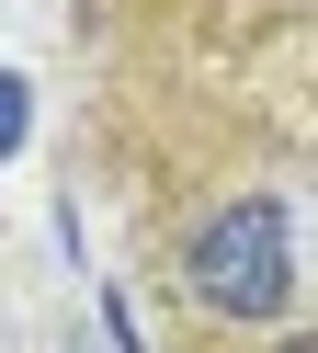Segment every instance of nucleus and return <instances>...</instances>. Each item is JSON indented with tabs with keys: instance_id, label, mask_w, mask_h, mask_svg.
Instances as JSON below:
<instances>
[{
	"instance_id": "f257e3e1",
	"label": "nucleus",
	"mask_w": 318,
	"mask_h": 353,
	"mask_svg": "<svg viewBox=\"0 0 318 353\" xmlns=\"http://www.w3.org/2000/svg\"><path fill=\"white\" fill-rule=\"evenodd\" d=\"M182 285L216 319H284V296H295V216H284V194L216 205L193 228V251H182Z\"/></svg>"
},
{
	"instance_id": "7ed1b4c3",
	"label": "nucleus",
	"mask_w": 318,
	"mask_h": 353,
	"mask_svg": "<svg viewBox=\"0 0 318 353\" xmlns=\"http://www.w3.org/2000/svg\"><path fill=\"white\" fill-rule=\"evenodd\" d=\"M273 353H318V330H295V342H273Z\"/></svg>"
},
{
	"instance_id": "f03ea898",
	"label": "nucleus",
	"mask_w": 318,
	"mask_h": 353,
	"mask_svg": "<svg viewBox=\"0 0 318 353\" xmlns=\"http://www.w3.org/2000/svg\"><path fill=\"white\" fill-rule=\"evenodd\" d=\"M23 125H34V92H23V80L0 69V148H23Z\"/></svg>"
}]
</instances>
